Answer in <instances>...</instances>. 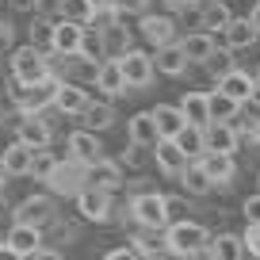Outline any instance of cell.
<instances>
[{
    "mask_svg": "<svg viewBox=\"0 0 260 260\" xmlns=\"http://www.w3.org/2000/svg\"><path fill=\"white\" fill-rule=\"evenodd\" d=\"M203 245H211V230L199 226V222L180 218V222H169V226H165V249H169V256L184 260L187 252L203 249Z\"/></svg>",
    "mask_w": 260,
    "mask_h": 260,
    "instance_id": "obj_1",
    "label": "cell"
},
{
    "mask_svg": "<svg viewBox=\"0 0 260 260\" xmlns=\"http://www.w3.org/2000/svg\"><path fill=\"white\" fill-rule=\"evenodd\" d=\"M8 69H12V81L27 88V84H39L50 77V57L27 42V46H16L8 54Z\"/></svg>",
    "mask_w": 260,
    "mask_h": 260,
    "instance_id": "obj_2",
    "label": "cell"
},
{
    "mask_svg": "<svg viewBox=\"0 0 260 260\" xmlns=\"http://www.w3.org/2000/svg\"><path fill=\"white\" fill-rule=\"evenodd\" d=\"M130 222L146 230H165L169 226V207L161 191H134L130 199Z\"/></svg>",
    "mask_w": 260,
    "mask_h": 260,
    "instance_id": "obj_3",
    "label": "cell"
},
{
    "mask_svg": "<svg viewBox=\"0 0 260 260\" xmlns=\"http://www.w3.org/2000/svg\"><path fill=\"white\" fill-rule=\"evenodd\" d=\"M111 195L115 191H107V187H92V184H81L77 187V214H81L84 222H107L111 218Z\"/></svg>",
    "mask_w": 260,
    "mask_h": 260,
    "instance_id": "obj_4",
    "label": "cell"
},
{
    "mask_svg": "<svg viewBox=\"0 0 260 260\" xmlns=\"http://www.w3.org/2000/svg\"><path fill=\"white\" fill-rule=\"evenodd\" d=\"M122 69V81H126V88H146L149 81H153V57L146 54V50H134L130 46L126 54L115 57Z\"/></svg>",
    "mask_w": 260,
    "mask_h": 260,
    "instance_id": "obj_5",
    "label": "cell"
},
{
    "mask_svg": "<svg viewBox=\"0 0 260 260\" xmlns=\"http://www.w3.org/2000/svg\"><path fill=\"white\" fill-rule=\"evenodd\" d=\"M54 218H57V207H54V199H50V195H31V199H23V203L12 211V222L39 226V230H46Z\"/></svg>",
    "mask_w": 260,
    "mask_h": 260,
    "instance_id": "obj_6",
    "label": "cell"
},
{
    "mask_svg": "<svg viewBox=\"0 0 260 260\" xmlns=\"http://www.w3.org/2000/svg\"><path fill=\"white\" fill-rule=\"evenodd\" d=\"M81 46H84V23L57 19V23H54V35H50V54L73 57V54H81Z\"/></svg>",
    "mask_w": 260,
    "mask_h": 260,
    "instance_id": "obj_7",
    "label": "cell"
},
{
    "mask_svg": "<svg viewBox=\"0 0 260 260\" xmlns=\"http://www.w3.org/2000/svg\"><path fill=\"white\" fill-rule=\"evenodd\" d=\"M50 191L54 195H77V187L84 184V165L73 157H57V169L50 172Z\"/></svg>",
    "mask_w": 260,
    "mask_h": 260,
    "instance_id": "obj_8",
    "label": "cell"
},
{
    "mask_svg": "<svg viewBox=\"0 0 260 260\" xmlns=\"http://www.w3.org/2000/svg\"><path fill=\"white\" fill-rule=\"evenodd\" d=\"M138 35L149 42V46H165V42H176V19L172 16H138Z\"/></svg>",
    "mask_w": 260,
    "mask_h": 260,
    "instance_id": "obj_9",
    "label": "cell"
},
{
    "mask_svg": "<svg viewBox=\"0 0 260 260\" xmlns=\"http://www.w3.org/2000/svg\"><path fill=\"white\" fill-rule=\"evenodd\" d=\"M16 138L23 142V146H31V149H46L50 138H54V126L42 119V111L39 115H23L19 126H16Z\"/></svg>",
    "mask_w": 260,
    "mask_h": 260,
    "instance_id": "obj_10",
    "label": "cell"
},
{
    "mask_svg": "<svg viewBox=\"0 0 260 260\" xmlns=\"http://www.w3.org/2000/svg\"><path fill=\"white\" fill-rule=\"evenodd\" d=\"M88 92H84V84H77V81H57V88H54V100L50 104L57 107L61 115H81L84 107H88Z\"/></svg>",
    "mask_w": 260,
    "mask_h": 260,
    "instance_id": "obj_11",
    "label": "cell"
},
{
    "mask_svg": "<svg viewBox=\"0 0 260 260\" xmlns=\"http://www.w3.org/2000/svg\"><path fill=\"white\" fill-rule=\"evenodd\" d=\"M130 249L138 252L142 260H165V256H169V249H165V230L134 226V234H130Z\"/></svg>",
    "mask_w": 260,
    "mask_h": 260,
    "instance_id": "obj_12",
    "label": "cell"
},
{
    "mask_svg": "<svg viewBox=\"0 0 260 260\" xmlns=\"http://www.w3.org/2000/svg\"><path fill=\"white\" fill-rule=\"evenodd\" d=\"M203 146H207V153H234V149L241 146V138H237L234 122H207L203 126Z\"/></svg>",
    "mask_w": 260,
    "mask_h": 260,
    "instance_id": "obj_13",
    "label": "cell"
},
{
    "mask_svg": "<svg viewBox=\"0 0 260 260\" xmlns=\"http://www.w3.org/2000/svg\"><path fill=\"white\" fill-rule=\"evenodd\" d=\"M92 84H96L107 100H115V96H122V92H126V81H122V69H119V61H115V57H104V61L96 65Z\"/></svg>",
    "mask_w": 260,
    "mask_h": 260,
    "instance_id": "obj_14",
    "label": "cell"
},
{
    "mask_svg": "<svg viewBox=\"0 0 260 260\" xmlns=\"http://www.w3.org/2000/svg\"><path fill=\"white\" fill-rule=\"evenodd\" d=\"M84 184H92V187H107V191H119L122 187V169L115 161H92V165H84Z\"/></svg>",
    "mask_w": 260,
    "mask_h": 260,
    "instance_id": "obj_15",
    "label": "cell"
},
{
    "mask_svg": "<svg viewBox=\"0 0 260 260\" xmlns=\"http://www.w3.org/2000/svg\"><path fill=\"white\" fill-rule=\"evenodd\" d=\"M218 92H226V96L237 100V104H252V100H256V84H252V77L241 73V69L222 73L218 77Z\"/></svg>",
    "mask_w": 260,
    "mask_h": 260,
    "instance_id": "obj_16",
    "label": "cell"
},
{
    "mask_svg": "<svg viewBox=\"0 0 260 260\" xmlns=\"http://www.w3.org/2000/svg\"><path fill=\"white\" fill-rule=\"evenodd\" d=\"M69 157L73 161H81V165H92V161H100L104 157V146H100V138L92 134V130H73L69 134Z\"/></svg>",
    "mask_w": 260,
    "mask_h": 260,
    "instance_id": "obj_17",
    "label": "cell"
},
{
    "mask_svg": "<svg viewBox=\"0 0 260 260\" xmlns=\"http://www.w3.org/2000/svg\"><path fill=\"white\" fill-rule=\"evenodd\" d=\"M96 35H100V50H104V57H119V54L130 50V31L119 23V19H107Z\"/></svg>",
    "mask_w": 260,
    "mask_h": 260,
    "instance_id": "obj_18",
    "label": "cell"
},
{
    "mask_svg": "<svg viewBox=\"0 0 260 260\" xmlns=\"http://www.w3.org/2000/svg\"><path fill=\"white\" fill-rule=\"evenodd\" d=\"M153 57V73H165V77H180L187 69V57H184V50H180V42H165V46H157V54H149Z\"/></svg>",
    "mask_w": 260,
    "mask_h": 260,
    "instance_id": "obj_19",
    "label": "cell"
},
{
    "mask_svg": "<svg viewBox=\"0 0 260 260\" xmlns=\"http://www.w3.org/2000/svg\"><path fill=\"white\" fill-rule=\"evenodd\" d=\"M153 161H157V169H161L165 176H180V169L187 165V157L180 153V146L172 138H157L153 142Z\"/></svg>",
    "mask_w": 260,
    "mask_h": 260,
    "instance_id": "obj_20",
    "label": "cell"
},
{
    "mask_svg": "<svg viewBox=\"0 0 260 260\" xmlns=\"http://www.w3.org/2000/svg\"><path fill=\"white\" fill-rule=\"evenodd\" d=\"M31 157H35V149L16 138L4 153H0V169H4V176H27V172H31Z\"/></svg>",
    "mask_w": 260,
    "mask_h": 260,
    "instance_id": "obj_21",
    "label": "cell"
},
{
    "mask_svg": "<svg viewBox=\"0 0 260 260\" xmlns=\"http://www.w3.org/2000/svg\"><path fill=\"white\" fill-rule=\"evenodd\" d=\"M4 241H8L12 249L27 260L35 249H42V230H39V226H23V222H12V230H8V237H4Z\"/></svg>",
    "mask_w": 260,
    "mask_h": 260,
    "instance_id": "obj_22",
    "label": "cell"
},
{
    "mask_svg": "<svg viewBox=\"0 0 260 260\" xmlns=\"http://www.w3.org/2000/svg\"><path fill=\"white\" fill-rule=\"evenodd\" d=\"M195 161L203 165V172H207V180H211V184H230V180H234V172H237L234 153H203V157H195Z\"/></svg>",
    "mask_w": 260,
    "mask_h": 260,
    "instance_id": "obj_23",
    "label": "cell"
},
{
    "mask_svg": "<svg viewBox=\"0 0 260 260\" xmlns=\"http://www.w3.org/2000/svg\"><path fill=\"white\" fill-rule=\"evenodd\" d=\"M115 122V107L111 100H88V107L81 111V126L92 130V134H100V130H107Z\"/></svg>",
    "mask_w": 260,
    "mask_h": 260,
    "instance_id": "obj_24",
    "label": "cell"
},
{
    "mask_svg": "<svg viewBox=\"0 0 260 260\" xmlns=\"http://www.w3.org/2000/svg\"><path fill=\"white\" fill-rule=\"evenodd\" d=\"M218 35H222V46H226V50H245V46H252V42L260 39V35L252 31L249 19H230Z\"/></svg>",
    "mask_w": 260,
    "mask_h": 260,
    "instance_id": "obj_25",
    "label": "cell"
},
{
    "mask_svg": "<svg viewBox=\"0 0 260 260\" xmlns=\"http://www.w3.org/2000/svg\"><path fill=\"white\" fill-rule=\"evenodd\" d=\"M180 115H184L191 126H207L211 122V107H207V92H184V100H180Z\"/></svg>",
    "mask_w": 260,
    "mask_h": 260,
    "instance_id": "obj_26",
    "label": "cell"
},
{
    "mask_svg": "<svg viewBox=\"0 0 260 260\" xmlns=\"http://www.w3.org/2000/svg\"><path fill=\"white\" fill-rule=\"evenodd\" d=\"M214 46H218V42H214L211 31H191V35H184V39H180V50H184L187 61H207Z\"/></svg>",
    "mask_w": 260,
    "mask_h": 260,
    "instance_id": "obj_27",
    "label": "cell"
},
{
    "mask_svg": "<svg viewBox=\"0 0 260 260\" xmlns=\"http://www.w3.org/2000/svg\"><path fill=\"white\" fill-rule=\"evenodd\" d=\"M153 122H157V134H161V138H176L180 130H184V115H180V107H172V104H157L153 111Z\"/></svg>",
    "mask_w": 260,
    "mask_h": 260,
    "instance_id": "obj_28",
    "label": "cell"
},
{
    "mask_svg": "<svg viewBox=\"0 0 260 260\" xmlns=\"http://www.w3.org/2000/svg\"><path fill=\"white\" fill-rule=\"evenodd\" d=\"M126 130H130V142L142 146V149H153V142L161 138V134H157V122H153V115H149V111L134 115V119L126 122Z\"/></svg>",
    "mask_w": 260,
    "mask_h": 260,
    "instance_id": "obj_29",
    "label": "cell"
},
{
    "mask_svg": "<svg viewBox=\"0 0 260 260\" xmlns=\"http://www.w3.org/2000/svg\"><path fill=\"white\" fill-rule=\"evenodd\" d=\"M230 8H226V0H207L203 8H199V31H222V27L230 23Z\"/></svg>",
    "mask_w": 260,
    "mask_h": 260,
    "instance_id": "obj_30",
    "label": "cell"
},
{
    "mask_svg": "<svg viewBox=\"0 0 260 260\" xmlns=\"http://www.w3.org/2000/svg\"><path fill=\"white\" fill-rule=\"evenodd\" d=\"M172 142L180 146V153H184L187 161H195V157L207 153V146H203V126H191V122H184V130H180Z\"/></svg>",
    "mask_w": 260,
    "mask_h": 260,
    "instance_id": "obj_31",
    "label": "cell"
},
{
    "mask_svg": "<svg viewBox=\"0 0 260 260\" xmlns=\"http://www.w3.org/2000/svg\"><path fill=\"white\" fill-rule=\"evenodd\" d=\"M180 184H184L187 195H207L214 187L211 180H207V172H203V165H199V161H187L184 169H180Z\"/></svg>",
    "mask_w": 260,
    "mask_h": 260,
    "instance_id": "obj_32",
    "label": "cell"
},
{
    "mask_svg": "<svg viewBox=\"0 0 260 260\" xmlns=\"http://www.w3.org/2000/svg\"><path fill=\"white\" fill-rule=\"evenodd\" d=\"M207 107H211V122H234L241 111V104L230 100L226 92H207Z\"/></svg>",
    "mask_w": 260,
    "mask_h": 260,
    "instance_id": "obj_33",
    "label": "cell"
},
{
    "mask_svg": "<svg viewBox=\"0 0 260 260\" xmlns=\"http://www.w3.org/2000/svg\"><path fill=\"white\" fill-rule=\"evenodd\" d=\"M207 249L214 252V260H245V245H241V237L237 234H218V237H211V245Z\"/></svg>",
    "mask_w": 260,
    "mask_h": 260,
    "instance_id": "obj_34",
    "label": "cell"
},
{
    "mask_svg": "<svg viewBox=\"0 0 260 260\" xmlns=\"http://www.w3.org/2000/svg\"><path fill=\"white\" fill-rule=\"evenodd\" d=\"M57 16H61V19H73V23H84V27H88L96 12H92V4H88V0H61V4H57Z\"/></svg>",
    "mask_w": 260,
    "mask_h": 260,
    "instance_id": "obj_35",
    "label": "cell"
},
{
    "mask_svg": "<svg viewBox=\"0 0 260 260\" xmlns=\"http://www.w3.org/2000/svg\"><path fill=\"white\" fill-rule=\"evenodd\" d=\"M50 35H54V23H50V16H35V19H31V31H27L31 46L46 54V50H50Z\"/></svg>",
    "mask_w": 260,
    "mask_h": 260,
    "instance_id": "obj_36",
    "label": "cell"
},
{
    "mask_svg": "<svg viewBox=\"0 0 260 260\" xmlns=\"http://www.w3.org/2000/svg\"><path fill=\"white\" fill-rule=\"evenodd\" d=\"M54 169H57V157L50 153V146H46V149H35V157H31V172H27V176H35V180H42V184H46Z\"/></svg>",
    "mask_w": 260,
    "mask_h": 260,
    "instance_id": "obj_37",
    "label": "cell"
},
{
    "mask_svg": "<svg viewBox=\"0 0 260 260\" xmlns=\"http://www.w3.org/2000/svg\"><path fill=\"white\" fill-rule=\"evenodd\" d=\"M230 54H234V50H226V46L218 50V46H214V50H211V57H207L203 65L211 69L214 77H222V73H230V69H234V57H230Z\"/></svg>",
    "mask_w": 260,
    "mask_h": 260,
    "instance_id": "obj_38",
    "label": "cell"
},
{
    "mask_svg": "<svg viewBox=\"0 0 260 260\" xmlns=\"http://www.w3.org/2000/svg\"><path fill=\"white\" fill-rule=\"evenodd\" d=\"M46 230H50V234L42 237V245H54V249H61V245L73 237V222H57V218H54Z\"/></svg>",
    "mask_w": 260,
    "mask_h": 260,
    "instance_id": "obj_39",
    "label": "cell"
},
{
    "mask_svg": "<svg viewBox=\"0 0 260 260\" xmlns=\"http://www.w3.org/2000/svg\"><path fill=\"white\" fill-rule=\"evenodd\" d=\"M111 8H115V16H146L149 12V0H111Z\"/></svg>",
    "mask_w": 260,
    "mask_h": 260,
    "instance_id": "obj_40",
    "label": "cell"
},
{
    "mask_svg": "<svg viewBox=\"0 0 260 260\" xmlns=\"http://www.w3.org/2000/svg\"><path fill=\"white\" fill-rule=\"evenodd\" d=\"M234 130H237V138H241V142L260 146V119H241V122H234Z\"/></svg>",
    "mask_w": 260,
    "mask_h": 260,
    "instance_id": "obj_41",
    "label": "cell"
},
{
    "mask_svg": "<svg viewBox=\"0 0 260 260\" xmlns=\"http://www.w3.org/2000/svg\"><path fill=\"white\" fill-rule=\"evenodd\" d=\"M241 245H245V252H249V256L260 260V222H249V226H245Z\"/></svg>",
    "mask_w": 260,
    "mask_h": 260,
    "instance_id": "obj_42",
    "label": "cell"
},
{
    "mask_svg": "<svg viewBox=\"0 0 260 260\" xmlns=\"http://www.w3.org/2000/svg\"><path fill=\"white\" fill-rule=\"evenodd\" d=\"M165 207H169V222L187 218V203H184V199H169V195H165Z\"/></svg>",
    "mask_w": 260,
    "mask_h": 260,
    "instance_id": "obj_43",
    "label": "cell"
},
{
    "mask_svg": "<svg viewBox=\"0 0 260 260\" xmlns=\"http://www.w3.org/2000/svg\"><path fill=\"white\" fill-rule=\"evenodd\" d=\"M241 211H245V218H249V222H260V191L245 199V207H241Z\"/></svg>",
    "mask_w": 260,
    "mask_h": 260,
    "instance_id": "obj_44",
    "label": "cell"
},
{
    "mask_svg": "<svg viewBox=\"0 0 260 260\" xmlns=\"http://www.w3.org/2000/svg\"><path fill=\"white\" fill-rule=\"evenodd\" d=\"M27 260H65V256H61V249H54V245H42V249H35Z\"/></svg>",
    "mask_w": 260,
    "mask_h": 260,
    "instance_id": "obj_45",
    "label": "cell"
},
{
    "mask_svg": "<svg viewBox=\"0 0 260 260\" xmlns=\"http://www.w3.org/2000/svg\"><path fill=\"white\" fill-rule=\"evenodd\" d=\"M104 260H142L138 252L130 249V245H119V249H111V252H104Z\"/></svg>",
    "mask_w": 260,
    "mask_h": 260,
    "instance_id": "obj_46",
    "label": "cell"
},
{
    "mask_svg": "<svg viewBox=\"0 0 260 260\" xmlns=\"http://www.w3.org/2000/svg\"><path fill=\"white\" fill-rule=\"evenodd\" d=\"M122 165H130V169H138V165H142V146H134V142H130V146L122 149Z\"/></svg>",
    "mask_w": 260,
    "mask_h": 260,
    "instance_id": "obj_47",
    "label": "cell"
},
{
    "mask_svg": "<svg viewBox=\"0 0 260 260\" xmlns=\"http://www.w3.org/2000/svg\"><path fill=\"white\" fill-rule=\"evenodd\" d=\"M57 4H61V0H35V12H39V16H54Z\"/></svg>",
    "mask_w": 260,
    "mask_h": 260,
    "instance_id": "obj_48",
    "label": "cell"
},
{
    "mask_svg": "<svg viewBox=\"0 0 260 260\" xmlns=\"http://www.w3.org/2000/svg\"><path fill=\"white\" fill-rule=\"evenodd\" d=\"M245 19H249V23H252V31L260 35V0H256V4L249 8V16H245Z\"/></svg>",
    "mask_w": 260,
    "mask_h": 260,
    "instance_id": "obj_49",
    "label": "cell"
},
{
    "mask_svg": "<svg viewBox=\"0 0 260 260\" xmlns=\"http://www.w3.org/2000/svg\"><path fill=\"white\" fill-rule=\"evenodd\" d=\"M0 260H23V256H19V252L12 249L8 241H0Z\"/></svg>",
    "mask_w": 260,
    "mask_h": 260,
    "instance_id": "obj_50",
    "label": "cell"
},
{
    "mask_svg": "<svg viewBox=\"0 0 260 260\" xmlns=\"http://www.w3.org/2000/svg\"><path fill=\"white\" fill-rule=\"evenodd\" d=\"M184 260H214V252H211V249H207V245H203V249H195V252H187Z\"/></svg>",
    "mask_w": 260,
    "mask_h": 260,
    "instance_id": "obj_51",
    "label": "cell"
},
{
    "mask_svg": "<svg viewBox=\"0 0 260 260\" xmlns=\"http://www.w3.org/2000/svg\"><path fill=\"white\" fill-rule=\"evenodd\" d=\"M8 8H16V12H35V0H8Z\"/></svg>",
    "mask_w": 260,
    "mask_h": 260,
    "instance_id": "obj_52",
    "label": "cell"
},
{
    "mask_svg": "<svg viewBox=\"0 0 260 260\" xmlns=\"http://www.w3.org/2000/svg\"><path fill=\"white\" fill-rule=\"evenodd\" d=\"M88 4H92V12H115L111 0H88Z\"/></svg>",
    "mask_w": 260,
    "mask_h": 260,
    "instance_id": "obj_53",
    "label": "cell"
},
{
    "mask_svg": "<svg viewBox=\"0 0 260 260\" xmlns=\"http://www.w3.org/2000/svg\"><path fill=\"white\" fill-rule=\"evenodd\" d=\"M252 84H256V92H260V65H256V73H252Z\"/></svg>",
    "mask_w": 260,
    "mask_h": 260,
    "instance_id": "obj_54",
    "label": "cell"
},
{
    "mask_svg": "<svg viewBox=\"0 0 260 260\" xmlns=\"http://www.w3.org/2000/svg\"><path fill=\"white\" fill-rule=\"evenodd\" d=\"M4 180H8V176H4V169H0V191H4Z\"/></svg>",
    "mask_w": 260,
    "mask_h": 260,
    "instance_id": "obj_55",
    "label": "cell"
}]
</instances>
